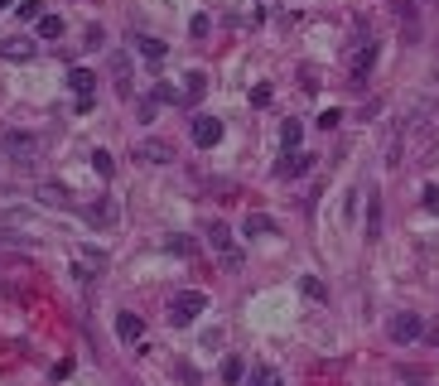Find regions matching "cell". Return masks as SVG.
Here are the masks:
<instances>
[{"label":"cell","instance_id":"cell-1","mask_svg":"<svg viewBox=\"0 0 439 386\" xmlns=\"http://www.w3.org/2000/svg\"><path fill=\"white\" fill-rule=\"evenodd\" d=\"M203 309H208V294H203V290H184V294H174V299H169V324H174V328H184V324H189V319H198Z\"/></svg>","mask_w":439,"mask_h":386},{"label":"cell","instance_id":"cell-2","mask_svg":"<svg viewBox=\"0 0 439 386\" xmlns=\"http://www.w3.org/2000/svg\"><path fill=\"white\" fill-rule=\"evenodd\" d=\"M0 155H10V160L29 165V160L39 155V140H34V135H24V131H0Z\"/></svg>","mask_w":439,"mask_h":386},{"label":"cell","instance_id":"cell-3","mask_svg":"<svg viewBox=\"0 0 439 386\" xmlns=\"http://www.w3.org/2000/svg\"><path fill=\"white\" fill-rule=\"evenodd\" d=\"M377 53H381V44H372V39H362V44L352 49V63H347V73H352V83H362V78L372 73V63H377Z\"/></svg>","mask_w":439,"mask_h":386},{"label":"cell","instance_id":"cell-4","mask_svg":"<svg viewBox=\"0 0 439 386\" xmlns=\"http://www.w3.org/2000/svg\"><path fill=\"white\" fill-rule=\"evenodd\" d=\"M218 140H222V121L218 116H198V121H193V145H198V150H213Z\"/></svg>","mask_w":439,"mask_h":386},{"label":"cell","instance_id":"cell-5","mask_svg":"<svg viewBox=\"0 0 439 386\" xmlns=\"http://www.w3.org/2000/svg\"><path fill=\"white\" fill-rule=\"evenodd\" d=\"M420 333H425L420 314H396V319H391V338H396V343H415Z\"/></svg>","mask_w":439,"mask_h":386},{"label":"cell","instance_id":"cell-6","mask_svg":"<svg viewBox=\"0 0 439 386\" xmlns=\"http://www.w3.org/2000/svg\"><path fill=\"white\" fill-rule=\"evenodd\" d=\"M140 160H145V165H169V160H174V145H169L164 135H150V140L140 145Z\"/></svg>","mask_w":439,"mask_h":386},{"label":"cell","instance_id":"cell-7","mask_svg":"<svg viewBox=\"0 0 439 386\" xmlns=\"http://www.w3.org/2000/svg\"><path fill=\"white\" fill-rule=\"evenodd\" d=\"M309 169H314V155L285 150V160H280V179H300V174H309Z\"/></svg>","mask_w":439,"mask_h":386},{"label":"cell","instance_id":"cell-8","mask_svg":"<svg viewBox=\"0 0 439 386\" xmlns=\"http://www.w3.org/2000/svg\"><path fill=\"white\" fill-rule=\"evenodd\" d=\"M34 198H39V203H49V208H68V203H73V193L63 189V184H39Z\"/></svg>","mask_w":439,"mask_h":386},{"label":"cell","instance_id":"cell-9","mask_svg":"<svg viewBox=\"0 0 439 386\" xmlns=\"http://www.w3.org/2000/svg\"><path fill=\"white\" fill-rule=\"evenodd\" d=\"M116 333H121L126 343H135V338L145 333V319H140V314H116Z\"/></svg>","mask_w":439,"mask_h":386},{"label":"cell","instance_id":"cell-10","mask_svg":"<svg viewBox=\"0 0 439 386\" xmlns=\"http://www.w3.org/2000/svg\"><path fill=\"white\" fill-rule=\"evenodd\" d=\"M87 217H92V227H116V208H111L107 198L87 203Z\"/></svg>","mask_w":439,"mask_h":386},{"label":"cell","instance_id":"cell-11","mask_svg":"<svg viewBox=\"0 0 439 386\" xmlns=\"http://www.w3.org/2000/svg\"><path fill=\"white\" fill-rule=\"evenodd\" d=\"M241 372H246V367H241V358H236V353H227V358H222V367H218L222 386H236V382H241Z\"/></svg>","mask_w":439,"mask_h":386},{"label":"cell","instance_id":"cell-12","mask_svg":"<svg viewBox=\"0 0 439 386\" xmlns=\"http://www.w3.org/2000/svg\"><path fill=\"white\" fill-rule=\"evenodd\" d=\"M0 53H5V58H15V63H19V58H34V44H29V39H19V34H15V39H5V44H0Z\"/></svg>","mask_w":439,"mask_h":386},{"label":"cell","instance_id":"cell-13","mask_svg":"<svg viewBox=\"0 0 439 386\" xmlns=\"http://www.w3.org/2000/svg\"><path fill=\"white\" fill-rule=\"evenodd\" d=\"M111 78H116L121 92H130V58L126 53H111Z\"/></svg>","mask_w":439,"mask_h":386},{"label":"cell","instance_id":"cell-14","mask_svg":"<svg viewBox=\"0 0 439 386\" xmlns=\"http://www.w3.org/2000/svg\"><path fill=\"white\" fill-rule=\"evenodd\" d=\"M300 140H304V121H285V126H280V145H285V150H300Z\"/></svg>","mask_w":439,"mask_h":386},{"label":"cell","instance_id":"cell-15","mask_svg":"<svg viewBox=\"0 0 439 386\" xmlns=\"http://www.w3.org/2000/svg\"><path fill=\"white\" fill-rule=\"evenodd\" d=\"M246 237H275V222H270L266 212H251V217H246Z\"/></svg>","mask_w":439,"mask_h":386},{"label":"cell","instance_id":"cell-16","mask_svg":"<svg viewBox=\"0 0 439 386\" xmlns=\"http://www.w3.org/2000/svg\"><path fill=\"white\" fill-rule=\"evenodd\" d=\"M92 83H97V78H92L87 68H73V73H68V87H73L78 96H92Z\"/></svg>","mask_w":439,"mask_h":386},{"label":"cell","instance_id":"cell-17","mask_svg":"<svg viewBox=\"0 0 439 386\" xmlns=\"http://www.w3.org/2000/svg\"><path fill=\"white\" fill-rule=\"evenodd\" d=\"M203 92H208V78H203V73H189V78H184V106L198 101Z\"/></svg>","mask_w":439,"mask_h":386},{"label":"cell","instance_id":"cell-18","mask_svg":"<svg viewBox=\"0 0 439 386\" xmlns=\"http://www.w3.org/2000/svg\"><path fill=\"white\" fill-rule=\"evenodd\" d=\"M377 237H381V198L367 203V242H377Z\"/></svg>","mask_w":439,"mask_h":386},{"label":"cell","instance_id":"cell-19","mask_svg":"<svg viewBox=\"0 0 439 386\" xmlns=\"http://www.w3.org/2000/svg\"><path fill=\"white\" fill-rule=\"evenodd\" d=\"M135 49H140L145 63H160V58H164V44H160V39H135Z\"/></svg>","mask_w":439,"mask_h":386},{"label":"cell","instance_id":"cell-20","mask_svg":"<svg viewBox=\"0 0 439 386\" xmlns=\"http://www.w3.org/2000/svg\"><path fill=\"white\" fill-rule=\"evenodd\" d=\"M63 34V19L58 15H39V39H58Z\"/></svg>","mask_w":439,"mask_h":386},{"label":"cell","instance_id":"cell-21","mask_svg":"<svg viewBox=\"0 0 439 386\" xmlns=\"http://www.w3.org/2000/svg\"><path fill=\"white\" fill-rule=\"evenodd\" d=\"M92 169H97L102 179H111V169H116V160H111V150H92Z\"/></svg>","mask_w":439,"mask_h":386},{"label":"cell","instance_id":"cell-22","mask_svg":"<svg viewBox=\"0 0 439 386\" xmlns=\"http://www.w3.org/2000/svg\"><path fill=\"white\" fill-rule=\"evenodd\" d=\"M251 386H280V372H275V367H256V372H251Z\"/></svg>","mask_w":439,"mask_h":386},{"label":"cell","instance_id":"cell-23","mask_svg":"<svg viewBox=\"0 0 439 386\" xmlns=\"http://www.w3.org/2000/svg\"><path fill=\"white\" fill-rule=\"evenodd\" d=\"M39 15H44V0H24L19 5V19H39Z\"/></svg>","mask_w":439,"mask_h":386},{"label":"cell","instance_id":"cell-24","mask_svg":"<svg viewBox=\"0 0 439 386\" xmlns=\"http://www.w3.org/2000/svg\"><path fill=\"white\" fill-rule=\"evenodd\" d=\"M266 101H270V83H256L251 87V106H266Z\"/></svg>","mask_w":439,"mask_h":386},{"label":"cell","instance_id":"cell-25","mask_svg":"<svg viewBox=\"0 0 439 386\" xmlns=\"http://www.w3.org/2000/svg\"><path fill=\"white\" fill-rule=\"evenodd\" d=\"M155 111H160V96H145L140 101V121H155Z\"/></svg>","mask_w":439,"mask_h":386},{"label":"cell","instance_id":"cell-26","mask_svg":"<svg viewBox=\"0 0 439 386\" xmlns=\"http://www.w3.org/2000/svg\"><path fill=\"white\" fill-rule=\"evenodd\" d=\"M189 29H193V39H203L213 24H208V15H193V24H189Z\"/></svg>","mask_w":439,"mask_h":386},{"label":"cell","instance_id":"cell-27","mask_svg":"<svg viewBox=\"0 0 439 386\" xmlns=\"http://www.w3.org/2000/svg\"><path fill=\"white\" fill-rule=\"evenodd\" d=\"M304 294H309V299H324V285H319L314 276H304Z\"/></svg>","mask_w":439,"mask_h":386},{"label":"cell","instance_id":"cell-28","mask_svg":"<svg viewBox=\"0 0 439 386\" xmlns=\"http://www.w3.org/2000/svg\"><path fill=\"white\" fill-rule=\"evenodd\" d=\"M425 208H430V212H435V217H439V189H435V184L425 189Z\"/></svg>","mask_w":439,"mask_h":386},{"label":"cell","instance_id":"cell-29","mask_svg":"<svg viewBox=\"0 0 439 386\" xmlns=\"http://www.w3.org/2000/svg\"><path fill=\"white\" fill-rule=\"evenodd\" d=\"M338 121H343V111H324V116H319V126H324V131H333Z\"/></svg>","mask_w":439,"mask_h":386},{"label":"cell","instance_id":"cell-30","mask_svg":"<svg viewBox=\"0 0 439 386\" xmlns=\"http://www.w3.org/2000/svg\"><path fill=\"white\" fill-rule=\"evenodd\" d=\"M5 5H10V0H0V10H5Z\"/></svg>","mask_w":439,"mask_h":386}]
</instances>
